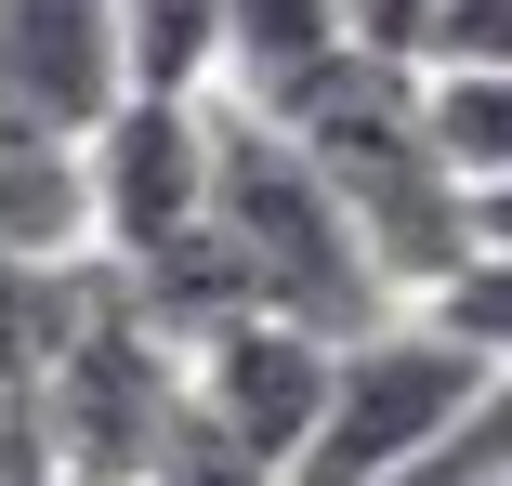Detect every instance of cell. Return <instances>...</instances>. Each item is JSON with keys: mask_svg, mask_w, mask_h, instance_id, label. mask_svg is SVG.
Here are the masks:
<instances>
[{"mask_svg": "<svg viewBox=\"0 0 512 486\" xmlns=\"http://www.w3.org/2000/svg\"><path fill=\"white\" fill-rule=\"evenodd\" d=\"M276 132H302L316 145V171L342 184V211H355V237H368V263H381V289L394 303H434V289L486 250L473 237V184L447 171V145H434V79L407 66V53H342V66H316L289 92V106H263Z\"/></svg>", "mask_w": 512, "mask_h": 486, "instance_id": "cell-1", "label": "cell"}, {"mask_svg": "<svg viewBox=\"0 0 512 486\" xmlns=\"http://www.w3.org/2000/svg\"><path fill=\"white\" fill-rule=\"evenodd\" d=\"M211 132H224V158H211V224H224V250H237V276H250V316H289V329H316V342L394 329L407 303L381 289V263H368V237H355V211H342V184L316 171V145L276 132L263 106H224V92H211Z\"/></svg>", "mask_w": 512, "mask_h": 486, "instance_id": "cell-2", "label": "cell"}, {"mask_svg": "<svg viewBox=\"0 0 512 486\" xmlns=\"http://www.w3.org/2000/svg\"><path fill=\"white\" fill-rule=\"evenodd\" d=\"M40 408H53L66 486H145L171 460V434L197 421V368H184V342L119 289V263H92V303H79L66 355L40 368Z\"/></svg>", "mask_w": 512, "mask_h": 486, "instance_id": "cell-3", "label": "cell"}, {"mask_svg": "<svg viewBox=\"0 0 512 486\" xmlns=\"http://www.w3.org/2000/svg\"><path fill=\"white\" fill-rule=\"evenodd\" d=\"M473 395H486V355L447 342L434 316H394V329L342 342V395H329L316 447L289 460V486H407Z\"/></svg>", "mask_w": 512, "mask_h": 486, "instance_id": "cell-4", "label": "cell"}, {"mask_svg": "<svg viewBox=\"0 0 512 486\" xmlns=\"http://www.w3.org/2000/svg\"><path fill=\"white\" fill-rule=\"evenodd\" d=\"M211 158H224V132H211V92H132V106L92 132V250L106 263H145V250H171V237H197L211 224Z\"/></svg>", "mask_w": 512, "mask_h": 486, "instance_id": "cell-5", "label": "cell"}, {"mask_svg": "<svg viewBox=\"0 0 512 486\" xmlns=\"http://www.w3.org/2000/svg\"><path fill=\"white\" fill-rule=\"evenodd\" d=\"M184 368H197V421H224L276 486H289V460L316 447V421H329V395H342V342L289 329V316H237V329L197 342Z\"/></svg>", "mask_w": 512, "mask_h": 486, "instance_id": "cell-6", "label": "cell"}, {"mask_svg": "<svg viewBox=\"0 0 512 486\" xmlns=\"http://www.w3.org/2000/svg\"><path fill=\"white\" fill-rule=\"evenodd\" d=\"M0 92L92 145L132 106V14L119 0H0Z\"/></svg>", "mask_w": 512, "mask_h": 486, "instance_id": "cell-7", "label": "cell"}, {"mask_svg": "<svg viewBox=\"0 0 512 486\" xmlns=\"http://www.w3.org/2000/svg\"><path fill=\"white\" fill-rule=\"evenodd\" d=\"M0 250L92 263V145L53 132L40 106H14V92H0Z\"/></svg>", "mask_w": 512, "mask_h": 486, "instance_id": "cell-8", "label": "cell"}, {"mask_svg": "<svg viewBox=\"0 0 512 486\" xmlns=\"http://www.w3.org/2000/svg\"><path fill=\"white\" fill-rule=\"evenodd\" d=\"M342 53H355L342 0H224V106H289Z\"/></svg>", "mask_w": 512, "mask_h": 486, "instance_id": "cell-9", "label": "cell"}, {"mask_svg": "<svg viewBox=\"0 0 512 486\" xmlns=\"http://www.w3.org/2000/svg\"><path fill=\"white\" fill-rule=\"evenodd\" d=\"M434 79V145H447V171L473 184H512V66H421Z\"/></svg>", "mask_w": 512, "mask_h": 486, "instance_id": "cell-10", "label": "cell"}, {"mask_svg": "<svg viewBox=\"0 0 512 486\" xmlns=\"http://www.w3.org/2000/svg\"><path fill=\"white\" fill-rule=\"evenodd\" d=\"M132 14V92H224V0H119Z\"/></svg>", "mask_w": 512, "mask_h": 486, "instance_id": "cell-11", "label": "cell"}, {"mask_svg": "<svg viewBox=\"0 0 512 486\" xmlns=\"http://www.w3.org/2000/svg\"><path fill=\"white\" fill-rule=\"evenodd\" d=\"M79 303H92V263H27V250H0V368L40 381V368L66 355V329H79Z\"/></svg>", "mask_w": 512, "mask_h": 486, "instance_id": "cell-12", "label": "cell"}, {"mask_svg": "<svg viewBox=\"0 0 512 486\" xmlns=\"http://www.w3.org/2000/svg\"><path fill=\"white\" fill-rule=\"evenodd\" d=\"M407 316H434L447 342H473L486 368H512V250H473V263L434 289V303H407Z\"/></svg>", "mask_w": 512, "mask_h": 486, "instance_id": "cell-13", "label": "cell"}, {"mask_svg": "<svg viewBox=\"0 0 512 486\" xmlns=\"http://www.w3.org/2000/svg\"><path fill=\"white\" fill-rule=\"evenodd\" d=\"M407 486H512V368H486V395L447 421V447L407 473Z\"/></svg>", "mask_w": 512, "mask_h": 486, "instance_id": "cell-14", "label": "cell"}, {"mask_svg": "<svg viewBox=\"0 0 512 486\" xmlns=\"http://www.w3.org/2000/svg\"><path fill=\"white\" fill-rule=\"evenodd\" d=\"M0 486H66L53 408H40V381H14V368H0Z\"/></svg>", "mask_w": 512, "mask_h": 486, "instance_id": "cell-15", "label": "cell"}, {"mask_svg": "<svg viewBox=\"0 0 512 486\" xmlns=\"http://www.w3.org/2000/svg\"><path fill=\"white\" fill-rule=\"evenodd\" d=\"M145 486H276V473H263L224 421H184V434H171V460H158Z\"/></svg>", "mask_w": 512, "mask_h": 486, "instance_id": "cell-16", "label": "cell"}, {"mask_svg": "<svg viewBox=\"0 0 512 486\" xmlns=\"http://www.w3.org/2000/svg\"><path fill=\"white\" fill-rule=\"evenodd\" d=\"M421 66H512V0H447Z\"/></svg>", "mask_w": 512, "mask_h": 486, "instance_id": "cell-17", "label": "cell"}, {"mask_svg": "<svg viewBox=\"0 0 512 486\" xmlns=\"http://www.w3.org/2000/svg\"><path fill=\"white\" fill-rule=\"evenodd\" d=\"M342 14H355V40H368V53H407V66H421L447 0H342Z\"/></svg>", "mask_w": 512, "mask_h": 486, "instance_id": "cell-18", "label": "cell"}, {"mask_svg": "<svg viewBox=\"0 0 512 486\" xmlns=\"http://www.w3.org/2000/svg\"><path fill=\"white\" fill-rule=\"evenodd\" d=\"M473 237H486V250H512V184H486V198H473Z\"/></svg>", "mask_w": 512, "mask_h": 486, "instance_id": "cell-19", "label": "cell"}]
</instances>
